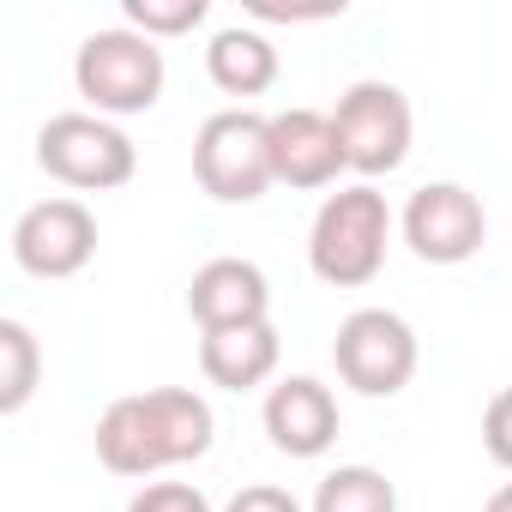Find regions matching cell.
<instances>
[{
  "instance_id": "1",
  "label": "cell",
  "mask_w": 512,
  "mask_h": 512,
  "mask_svg": "<svg viewBox=\"0 0 512 512\" xmlns=\"http://www.w3.org/2000/svg\"><path fill=\"white\" fill-rule=\"evenodd\" d=\"M217 416L187 386H151L127 392L97 416V458L115 476H157L175 464H193L211 452Z\"/></svg>"
},
{
  "instance_id": "2",
  "label": "cell",
  "mask_w": 512,
  "mask_h": 512,
  "mask_svg": "<svg viewBox=\"0 0 512 512\" xmlns=\"http://www.w3.org/2000/svg\"><path fill=\"white\" fill-rule=\"evenodd\" d=\"M386 241H392L386 193L374 181H356L320 199L314 229H308V266L332 290H362L386 266Z\"/></svg>"
},
{
  "instance_id": "3",
  "label": "cell",
  "mask_w": 512,
  "mask_h": 512,
  "mask_svg": "<svg viewBox=\"0 0 512 512\" xmlns=\"http://www.w3.org/2000/svg\"><path fill=\"white\" fill-rule=\"evenodd\" d=\"M163 79H169L163 49H157L151 37L127 31V25L91 31V37L79 43V55H73V85H79V97H85L103 121H115V115H145V109L163 97Z\"/></svg>"
},
{
  "instance_id": "4",
  "label": "cell",
  "mask_w": 512,
  "mask_h": 512,
  "mask_svg": "<svg viewBox=\"0 0 512 512\" xmlns=\"http://www.w3.org/2000/svg\"><path fill=\"white\" fill-rule=\"evenodd\" d=\"M193 181L223 205H253L272 181V115L253 109H217L193 133Z\"/></svg>"
},
{
  "instance_id": "5",
  "label": "cell",
  "mask_w": 512,
  "mask_h": 512,
  "mask_svg": "<svg viewBox=\"0 0 512 512\" xmlns=\"http://www.w3.org/2000/svg\"><path fill=\"white\" fill-rule=\"evenodd\" d=\"M37 163L49 181L73 187V193H109V187H127L133 169H139V151L133 139L103 121V115H49L43 133H37Z\"/></svg>"
},
{
  "instance_id": "6",
  "label": "cell",
  "mask_w": 512,
  "mask_h": 512,
  "mask_svg": "<svg viewBox=\"0 0 512 512\" xmlns=\"http://www.w3.org/2000/svg\"><path fill=\"white\" fill-rule=\"evenodd\" d=\"M332 362H338V380L362 398H398L410 380H416V332L404 314L392 308H356L338 338H332Z\"/></svg>"
},
{
  "instance_id": "7",
  "label": "cell",
  "mask_w": 512,
  "mask_h": 512,
  "mask_svg": "<svg viewBox=\"0 0 512 512\" xmlns=\"http://www.w3.org/2000/svg\"><path fill=\"white\" fill-rule=\"evenodd\" d=\"M332 127H338V145H344V163L374 181V175H392L404 157H410V139H416V115H410V97L386 79H362L338 97L332 109Z\"/></svg>"
},
{
  "instance_id": "8",
  "label": "cell",
  "mask_w": 512,
  "mask_h": 512,
  "mask_svg": "<svg viewBox=\"0 0 512 512\" xmlns=\"http://www.w3.org/2000/svg\"><path fill=\"white\" fill-rule=\"evenodd\" d=\"M398 229H404V247L416 253L422 266H464L470 253L482 247V235H488V211H482V199L470 187L428 181V187L410 193Z\"/></svg>"
},
{
  "instance_id": "9",
  "label": "cell",
  "mask_w": 512,
  "mask_h": 512,
  "mask_svg": "<svg viewBox=\"0 0 512 512\" xmlns=\"http://www.w3.org/2000/svg\"><path fill=\"white\" fill-rule=\"evenodd\" d=\"M97 253V217L85 211V199H37L19 223H13V260L31 278H79Z\"/></svg>"
},
{
  "instance_id": "10",
  "label": "cell",
  "mask_w": 512,
  "mask_h": 512,
  "mask_svg": "<svg viewBox=\"0 0 512 512\" xmlns=\"http://www.w3.org/2000/svg\"><path fill=\"white\" fill-rule=\"evenodd\" d=\"M260 422H266V434H272L278 452H290V458H320V452H332V440H338V398H332V386H320L314 374H290V380H278V386L266 392Z\"/></svg>"
},
{
  "instance_id": "11",
  "label": "cell",
  "mask_w": 512,
  "mask_h": 512,
  "mask_svg": "<svg viewBox=\"0 0 512 512\" xmlns=\"http://www.w3.org/2000/svg\"><path fill=\"white\" fill-rule=\"evenodd\" d=\"M187 314L199 320V332L260 326L272 320V284L253 260H205L187 284Z\"/></svg>"
},
{
  "instance_id": "12",
  "label": "cell",
  "mask_w": 512,
  "mask_h": 512,
  "mask_svg": "<svg viewBox=\"0 0 512 512\" xmlns=\"http://www.w3.org/2000/svg\"><path fill=\"white\" fill-rule=\"evenodd\" d=\"M272 169H278L284 187H308V193L332 187L350 169L332 115H320V109H284V115H272Z\"/></svg>"
},
{
  "instance_id": "13",
  "label": "cell",
  "mask_w": 512,
  "mask_h": 512,
  "mask_svg": "<svg viewBox=\"0 0 512 512\" xmlns=\"http://www.w3.org/2000/svg\"><path fill=\"white\" fill-rule=\"evenodd\" d=\"M278 326L260 320V326H223V332H205L199 338V374L223 392H253V386H266L278 374Z\"/></svg>"
},
{
  "instance_id": "14",
  "label": "cell",
  "mask_w": 512,
  "mask_h": 512,
  "mask_svg": "<svg viewBox=\"0 0 512 512\" xmlns=\"http://www.w3.org/2000/svg\"><path fill=\"white\" fill-rule=\"evenodd\" d=\"M205 73L229 97H260L278 85V43L253 25H223L205 49Z\"/></svg>"
},
{
  "instance_id": "15",
  "label": "cell",
  "mask_w": 512,
  "mask_h": 512,
  "mask_svg": "<svg viewBox=\"0 0 512 512\" xmlns=\"http://www.w3.org/2000/svg\"><path fill=\"white\" fill-rule=\"evenodd\" d=\"M308 512H398V488L374 464H338L320 476Z\"/></svg>"
},
{
  "instance_id": "16",
  "label": "cell",
  "mask_w": 512,
  "mask_h": 512,
  "mask_svg": "<svg viewBox=\"0 0 512 512\" xmlns=\"http://www.w3.org/2000/svg\"><path fill=\"white\" fill-rule=\"evenodd\" d=\"M43 374V350L31 338L25 320H0V416H19L37 392Z\"/></svg>"
},
{
  "instance_id": "17",
  "label": "cell",
  "mask_w": 512,
  "mask_h": 512,
  "mask_svg": "<svg viewBox=\"0 0 512 512\" xmlns=\"http://www.w3.org/2000/svg\"><path fill=\"white\" fill-rule=\"evenodd\" d=\"M121 13H127V31L163 43V37H187V31H199L211 7H205V0H127Z\"/></svg>"
},
{
  "instance_id": "18",
  "label": "cell",
  "mask_w": 512,
  "mask_h": 512,
  "mask_svg": "<svg viewBox=\"0 0 512 512\" xmlns=\"http://www.w3.org/2000/svg\"><path fill=\"white\" fill-rule=\"evenodd\" d=\"M127 512H211V500L193 488V482H145Z\"/></svg>"
},
{
  "instance_id": "19",
  "label": "cell",
  "mask_w": 512,
  "mask_h": 512,
  "mask_svg": "<svg viewBox=\"0 0 512 512\" xmlns=\"http://www.w3.org/2000/svg\"><path fill=\"white\" fill-rule=\"evenodd\" d=\"M482 446L500 470H512V386H500L482 410Z\"/></svg>"
},
{
  "instance_id": "20",
  "label": "cell",
  "mask_w": 512,
  "mask_h": 512,
  "mask_svg": "<svg viewBox=\"0 0 512 512\" xmlns=\"http://www.w3.org/2000/svg\"><path fill=\"white\" fill-rule=\"evenodd\" d=\"M223 512H302V500L290 488H278V482H247L241 494H229Z\"/></svg>"
},
{
  "instance_id": "21",
  "label": "cell",
  "mask_w": 512,
  "mask_h": 512,
  "mask_svg": "<svg viewBox=\"0 0 512 512\" xmlns=\"http://www.w3.org/2000/svg\"><path fill=\"white\" fill-rule=\"evenodd\" d=\"M247 13L266 19V25H302V19H332V13H344V0H332V7H272V0H247Z\"/></svg>"
},
{
  "instance_id": "22",
  "label": "cell",
  "mask_w": 512,
  "mask_h": 512,
  "mask_svg": "<svg viewBox=\"0 0 512 512\" xmlns=\"http://www.w3.org/2000/svg\"><path fill=\"white\" fill-rule=\"evenodd\" d=\"M482 512H512V482H500V488L488 494V506H482Z\"/></svg>"
}]
</instances>
